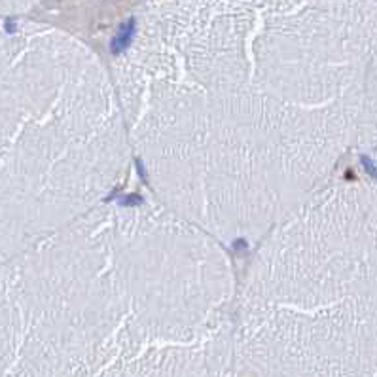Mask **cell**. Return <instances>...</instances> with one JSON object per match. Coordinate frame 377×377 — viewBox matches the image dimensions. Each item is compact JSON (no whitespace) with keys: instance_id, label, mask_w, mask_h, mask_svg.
Returning a JSON list of instances; mask_svg holds the SVG:
<instances>
[{"instance_id":"obj_1","label":"cell","mask_w":377,"mask_h":377,"mask_svg":"<svg viewBox=\"0 0 377 377\" xmlns=\"http://www.w3.org/2000/svg\"><path fill=\"white\" fill-rule=\"evenodd\" d=\"M315 0H197L137 32L117 68L161 197L216 233H263L311 195L334 104Z\"/></svg>"},{"instance_id":"obj_2","label":"cell","mask_w":377,"mask_h":377,"mask_svg":"<svg viewBox=\"0 0 377 377\" xmlns=\"http://www.w3.org/2000/svg\"><path fill=\"white\" fill-rule=\"evenodd\" d=\"M230 286L182 218L93 207L0 267V377H224Z\"/></svg>"},{"instance_id":"obj_3","label":"cell","mask_w":377,"mask_h":377,"mask_svg":"<svg viewBox=\"0 0 377 377\" xmlns=\"http://www.w3.org/2000/svg\"><path fill=\"white\" fill-rule=\"evenodd\" d=\"M121 129L103 68L80 44L0 17V267L95 207Z\"/></svg>"},{"instance_id":"obj_4","label":"cell","mask_w":377,"mask_h":377,"mask_svg":"<svg viewBox=\"0 0 377 377\" xmlns=\"http://www.w3.org/2000/svg\"><path fill=\"white\" fill-rule=\"evenodd\" d=\"M36 0H0V17L8 15V13H15L27 10L29 6H32Z\"/></svg>"}]
</instances>
